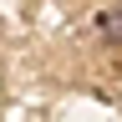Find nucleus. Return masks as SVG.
<instances>
[{"label": "nucleus", "instance_id": "obj_1", "mask_svg": "<svg viewBox=\"0 0 122 122\" xmlns=\"http://www.w3.org/2000/svg\"><path fill=\"white\" fill-rule=\"evenodd\" d=\"M97 36H102V41H122V10L97 15Z\"/></svg>", "mask_w": 122, "mask_h": 122}]
</instances>
